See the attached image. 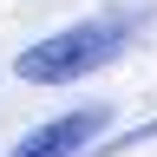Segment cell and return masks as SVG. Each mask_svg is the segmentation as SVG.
<instances>
[{"label":"cell","mask_w":157,"mask_h":157,"mask_svg":"<svg viewBox=\"0 0 157 157\" xmlns=\"http://www.w3.org/2000/svg\"><path fill=\"white\" fill-rule=\"evenodd\" d=\"M105 124H111L105 105H78V111H66V118H52V124H39L33 137H20L7 157H78Z\"/></svg>","instance_id":"7a4b0ae2"},{"label":"cell","mask_w":157,"mask_h":157,"mask_svg":"<svg viewBox=\"0 0 157 157\" xmlns=\"http://www.w3.org/2000/svg\"><path fill=\"white\" fill-rule=\"evenodd\" d=\"M137 26H144L137 7H105V13L78 20V26H59L52 39H39V46H26L13 59V78H26V85H72V78L111 66V59L131 46Z\"/></svg>","instance_id":"6da1fadb"}]
</instances>
